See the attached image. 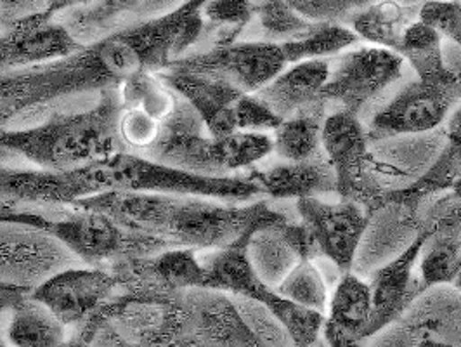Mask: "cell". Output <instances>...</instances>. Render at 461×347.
I'll list each match as a JSON object with an SVG mask.
<instances>
[{"label": "cell", "instance_id": "1", "mask_svg": "<svg viewBox=\"0 0 461 347\" xmlns=\"http://www.w3.org/2000/svg\"><path fill=\"white\" fill-rule=\"evenodd\" d=\"M207 0H183L176 9L129 24L63 58L0 71V129L23 127L94 103L139 71H162L198 46Z\"/></svg>", "mask_w": 461, "mask_h": 347}, {"label": "cell", "instance_id": "2", "mask_svg": "<svg viewBox=\"0 0 461 347\" xmlns=\"http://www.w3.org/2000/svg\"><path fill=\"white\" fill-rule=\"evenodd\" d=\"M71 207L104 212L122 224L153 234L170 247L224 249L258 230L276 228L290 217L258 202H228L198 195L155 191H104Z\"/></svg>", "mask_w": 461, "mask_h": 347}, {"label": "cell", "instance_id": "3", "mask_svg": "<svg viewBox=\"0 0 461 347\" xmlns=\"http://www.w3.org/2000/svg\"><path fill=\"white\" fill-rule=\"evenodd\" d=\"M120 108L115 87L89 106L54 114L33 125L0 129V162L69 170L125 150L116 132Z\"/></svg>", "mask_w": 461, "mask_h": 347}, {"label": "cell", "instance_id": "4", "mask_svg": "<svg viewBox=\"0 0 461 347\" xmlns=\"http://www.w3.org/2000/svg\"><path fill=\"white\" fill-rule=\"evenodd\" d=\"M75 172L87 187L89 196L104 191H155L250 202L264 195L262 187L247 174L205 176L187 172L127 150L75 167Z\"/></svg>", "mask_w": 461, "mask_h": 347}, {"label": "cell", "instance_id": "5", "mask_svg": "<svg viewBox=\"0 0 461 347\" xmlns=\"http://www.w3.org/2000/svg\"><path fill=\"white\" fill-rule=\"evenodd\" d=\"M250 236H245L224 249L200 252L207 269L205 287L266 306L286 328L294 346H314L321 339L323 313L288 301L275 287L257 275L247 254Z\"/></svg>", "mask_w": 461, "mask_h": 347}, {"label": "cell", "instance_id": "6", "mask_svg": "<svg viewBox=\"0 0 461 347\" xmlns=\"http://www.w3.org/2000/svg\"><path fill=\"white\" fill-rule=\"evenodd\" d=\"M82 264L112 268L122 260L158 254L170 245L148 233L132 230L93 208L65 207L47 226Z\"/></svg>", "mask_w": 461, "mask_h": 347}, {"label": "cell", "instance_id": "7", "mask_svg": "<svg viewBox=\"0 0 461 347\" xmlns=\"http://www.w3.org/2000/svg\"><path fill=\"white\" fill-rule=\"evenodd\" d=\"M368 141V131L359 116L347 112H333L326 116L323 150L335 170V195L359 204L373 214L382 208L389 187L378 179V163L369 151Z\"/></svg>", "mask_w": 461, "mask_h": 347}, {"label": "cell", "instance_id": "8", "mask_svg": "<svg viewBox=\"0 0 461 347\" xmlns=\"http://www.w3.org/2000/svg\"><path fill=\"white\" fill-rule=\"evenodd\" d=\"M404 68L399 52L378 46H363L337 54L330 61V75L321 89V101L335 112L359 114L385 89L395 84Z\"/></svg>", "mask_w": 461, "mask_h": 347}, {"label": "cell", "instance_id": "9", "mask_svg": "<svg viewBox=\"0 0 461 347\" xmlns=\"http://www.w3.org/2000/svg\"><path fill=\"white\" fill-rule=\"evenodd\" d=\"M286 65L279 42L236 41L222 46L193 49L172 59L165 68L207 75L230 82L243 93H257Z\"/></svg>", "mask_w": 461, "mask_h": 347}, {"label": "cell", "instance_id": "10", "mask_svg": "<svg viewBox=\"0 0 461 347\" xmlns=\"http://www.w3.org/2000/svg\"><path fill=\"white\" fill-rule=\"evenodd\" d=\"M80 259L52 233L24 223H0V283L32 292Z\"/></svg>", "mask_w": 461, "mask_h": 347}, {"label": "cell", "instance_id": "11", "mask_svg": "<svg viewBox=\"0 0 461 347\" xmlns=\"http://www.w3.org/2000/svg\"><path fill=\"white\" fill-rule=\"evenodd\" d=\"M375 339V346H461L460 288L453 283L425 288Z\"/></svg>", "mask_w": 461, "mask_h": 347}, {"label": "cell", "instance_id": "12", "mask_svg": "<svg viewBox=\"0 0 461 347\" xmlns=\"http://www.w3.org/2000/svg\"><path fill=\"white\" fill-rule=\"evenodd\" d=\"M122 292V278L112 268L77 264L47 278L30 294L71 330L87 324Z\"/></svg>", "mask_w": 461, "mask_h": 347}, {"label": "cell", "instance_id": "13", "mask_svg": "<svg viewBox=\"0 0 461 347\" xmlns=\"http://www.w3.org/2000/svg\"><path fill=\"white\" fill-rule=\"evenodd\" d=\"M461 99V78L451 84L415 80L404 86L369 122V139H387L438 129Z\"/></svg>", "mask_w": 461, "mask_h": 347}, {"label": "cell", "instance_id": "14", "mask_svg": "<svg viewBox=\"0 0 461 347\" xmlns=\"http://www.w3.org/2000/svg\"><path fill=\"white\" fill-rule=\"evenodd\" d=\"M295 207L300 223L312 236L318 255L326 257L340 275L348 273L368 230V210L344 198L324 202L320 196L299 198Z\"/></svg>", "mask_w": 461, "mask_h": 347}, {"label": "cell", "instance_id": "15", "mask_svg": "<svg viewBox=\"0 0 461 347\" xmlns=\"http://www.w3.org/2000/svg\"><path fill=\"white\" fill-rule=\"evenodd\" d=\"M185 315L183 346L258 347L234 297L208 287L181 290Z\"/></svg>", "mask_w": 461, "mask_h": 347}, {"label": "cell", "instance_id": "16", "mask_svg": "<svg viewBox=\"0 0 461 347\" xmlns=\"http://www.w3.org/2000/svg\"><path fill=\"white\" fill-rule=\"evenodd\" d=\"M82 46L65 24L44 13L0 23V71L52 61Z\"/></svg>", "mask_w": 461, "mask_h": 347}, {"label": "cell", "instance_id": "17", "mask_svg": "<svg viewBox=\"0 0 461 347\" xmlns=\"http://www.w3.org/2000/svg\"><path fill=\"white\" fill-rule=\"evenodd\" d=\"M420 219L429 226V236L418 259V275L423 287L453 283L461 262V198L455 193L438 196L420 214Z\"/></svg>", "mask_w": 461, "mask_h": 347}, {"label": "cell", "instance_id": "18", "mask_svg": "<svg viewBox=\"0 0 461 347\" xmlns=\"http://www.w3.org/2000/svg\"><path fill=\"white\" fill-rule=\"evenodd\" d=\"M429 236V226L421 223L413 242L371 278L373 313L368 326V339L397 320L411 302L425 290L416 273L423 242Z\"/></svg>", "mask_w": 461, "mask_h": 347}, {"label": "cell", "instance_id": "19", "mask_svg": "<svg viewBox=\"0 0 461 347\" xmlns=\"http://www.w3.org/2000/svg\"><path fill=\"white\" fill-rule=\"evenodd\" d=\"M89 196L75 169L49 170L28 163L0 162V204L71 207Z\"/></svg>", "mask_w": 461, "mask_h": 347}, {"label": "cell", "instance_id": "20", "mask_svg": "<svg viewBox=\"0 0 461 347\" xmlns=\"http://www.w3.org/2000/svg\"><path fill=\"white\" fill-rule=\"evenodd\" d=\"M446 138V146L427 172L411 185L387 189L382 208H402L404 214L420 223V210L423 204L453 187L461 174V105L449 116Z\"/></svg>", "mask_w": 461, "mask_h": 347}, {"label": "cell", "instance_id": "21", "mask_svg": "<svg viewBox=\"0 0 461 347\" xmlns=\"http://www.w3.org/2000/svg\"><path fill=\"white\" fill-rule=\"evenodd\" d=\"M165 84L185 99L203 120L208 134L226 136L236 131L234 105L243 94L230 82L189 73L183 69L165 68L158 71Z\"/></svg>", "mask_w": 461, "mask_h": 347}, {"label": "cell", "instance_id": "22", "mask_svg": "<svg viewBox=\"0 0 461 347\" xmlns=\"http://www.w3.org/2000/svg\"><path fill=\"white\" fill-rule=\"evenodd\" d=\"M247 176L262 187L264 195L275 200H299L337 191L335 170L324 150L305 160H283L267 169L254 165L247 170Z\"/></svg>", "mask_w": 461, "mask_h": 347}, {"label": "cell", "instance_id": "23", "mask_svg": "<svg viewBox=\"0 0 461 347\" xmlns=\"http://www.w3.org/2000/svg\"><path fill=\"white\" fill-rule=\"evenodd\" d=\"M373 313L371 287L350 271L344 273L324 315V341L333 347L356 346L368 339Z\"/></svg>", "mask_w": 461, "mask_h": 347}, {"label": "cell", "instance_id": "24", "mask_svg": "<svg viewBox=\"0 0 461 347\" xmlns=\"http://www.w3.org/2000/svg\"><path fill=\"white\" fill-rule=\"evenodd\" d=\"M328 75V59H305L294 63L292 68L279 71L271 82L255 94L285 120L321 99L320 96Z\"/></svg>", "mask_w": 461, "mask_h": 347}, {"label": "cell", "instance_id": "25", "mask_svg": "<svg viewBox=\"0 0 461 347\" xmlns=\"http://www.w3.org/2000/svg\"><path fill=\"white\" fill-rule=\"evenodd\" d=\"M4 337L9 346H65L69 342V328L44 302L26 292L5 315Z\"/></svg>", "mask_w": 461, "mask_h": 347}, {"label": "cell", "instance_id": "26", "mask_svg": "<svg viewBox=\"0 0 461 347\" xmlns=\"http://www.w3.org/2000/svg\"><path fill=\"white\" fill-rule=\"evenodd\" d=\"M144 0H94L54 18L69 30L80 44H91L110 33L142 20Z\"/></svg>", "mask_w": 461, "mask_h": 347}, {"label": "cell", "instance_id": "27", "mask_svg": "<svg viewBox=\"0 0 461 347\" xmlns=\"http://www.w3.org/2000/svg\"><path fill=\"white\" fill-rule=\"evenodd\" d=\"M418 11L420 7L413 9L399 0H376L354 13L347 24L371 46L399 52L406 28L418 18Z\"/></svg>", "mask_w": 461, "mask_h": 347}, {"label": "cell", "instance_id": "28", "mask_svg": "<svg viewBox=\"0 0 461 347\" xmlns=\"http://www.w3.org/2000/svg\"><path fill=\"white\" fill-rule=\"evenodd\" d=\"M399 54L423 82L436 84H451L461 78V67H447L444 50H442V35L434 26H430L420 18L406 28Z\"/></svg>", "mask_w": 461, "mask_h": 347}, {"label": "cell", "instance_id": "29", "mask_svg": "<svg viewBox=\"0 0 461 347\" xmlns=\"http://www.w3.org/2000/svg\"><path fill=\"white\" fill-rule=\"evenodd\" d=\"M328 108L323 101L285 118L275 132V153L283 160H305L323 151L324 120Z\"/></svg>", "mask_w": 461, "mask_h": 347}, {"label": "cell", "instance_id": "30", "mask_svg": "<svg viewBox=\"0 0 461 347\" xmlns=\"http://www.w3.org/2000/svg\"><path fill=\"white\" fill-rule=\"evenodd\" d=\"M359 35L346 23L339 22H312L311 26L295 39L279 42L286 63H300L305 59H320L337 56L346 49L359 44Z\"/></svg>", "mask_w": 461, "mask_h": 347}, {"label": "cell", "instance_id": "31", "mask_svg": "<svg viewBox=\"0 0 461 347\" xmlns=\"http://www.w3.org/2000/svg\"><path fill=\"white\" fill-rule=\"evenodd\" d=\"M122 106L140 108L157 120H167L176 110L179 96L174 93L158 71H139L118 86Z\"/></svg>", "mask_w": 461, "mask_h": 347}, {"label": "cell", "instance_id": "32", "mask_svg": "<svg viewBox=\"0 0 461 347\" xmlns=\"http://www.w3.org/2000/svg\"><path fill=\"white\" fill-rule=\"evenodd\" d=\"M247 254L257 275L275 288L300 260L279 233V226L255 232L247 243Z\"/></svg>", "mask_w": 461, "mask_h": 347}, {"label": "cell", "instance_id": "33", "mask_svg": "<svg viewBox=\"0 0 461 347\" xmlns=\"http://www.w3.org/2000/svg\"><path fill=\"white\" fill-rule=\"evenodd\" d=\"M203 20L202 39L208 35L212 46L230 44L240 41V35L254 22L255 4L252 0H207Z\"/></svg>", "mask_w": 461, "mask_h": 347}, {"label": "cell", "instance_id": "34", "mask_svg": "<svg viewBox=\"0 0 461 347\" xmlns=\"http://www.w3.org/2000/svg\"><path fill=\"white\" fill-rule=\"evenodd\" d=\"M277 292L288 301L326 315L328 311V287L323 273L314 260H299L276 287Z\"/></svg>", "mask_w": 461, "mask_h": 347}, {"label": "cell", "instance_id": "35", "mask_svg": "<svg viewBox=\"0 0 461 347\" xmlns=\"http://www.w3.org/2000/svg\"><path fill=\"white\" fill-rule=\"evenodd\" d=\"M255 20L260 24L266 41L285 42L302 35L312 20L302 16L286 0H269L255 5Z\"/></svg>", "mask_w": 461, "mask_h": 347}, {"label": "cell", "instance_id": "36", "mask_svg": "<svg viewBox=\"0 0 461 347\" xmlns=\"http://www.w3.org/2000/svg\"><path fill=\"white\" fill-rule=\"evenodd\" d=\"M116 132L127 151L142 155L160 138L162 122L148 115L140 108L122 106L116 118Z\"/></svg>", "mask_w": 461, "mask_h": 347}, {"label": "cell", "instance_id": "37", "mask_svg": "<svg viewBox=\"0 0 461 347\" xmlns=\"http://www.w3.org/2000/svg\"><path fill=\"white\" fill-rule=\"evenodd\" d=\"M234 301L262 346H294L286 328L266 306L243 297H234Z\"/></svg>", "mask_w": 461, "mask_h": 347}, {"label": "cell", "instance_id": "38", "mask_svg": "<svg viewBox=\"0 0 461 347\" xmlns=\"http://www.w3.org/2000/svg\"><path fill=\"white\" fill-rule=\"evenodd\" d=\"M283 118L275 114L255 93H243L234 105L236 131H276Z\"/></svg>", "mask_w": 461, "mask_h": 347}, {"label": "cell", "instance_id": "39", "mask_svg": "<svg viewBox=\"0 0 461 347\" xmlns=\"http://www.w3.org/2000/svg\"><path fill=\"white\" fill-rule=\"evenodd\" d=\"M418 18L434 26L442 39H447L461 47L460 0H427L420 5Z\"/></svg>", "mask_w": 461, "mask_h": 347}, {"label": "cell", "instance_id": "40", "mask_svg": "<svg viewBox=\"0 0 461 347\" xmlns=\"http://www.w3.org/2000/svg\"><path fill=\"white\" fill-rule=\"evenodd\" d=\"M302 16L312 22L348 23L350 16L371 0H286Z\"/></svg>", "mask_w": 461, "mask_h": 347}, {"label": "cell", "instance_id": "41", "mask_svg": "<svg viewBox=\"0 0 461 347\" xmlns=\"http://www.w3.org/2000/svg\"><path fill=\"white\" fill-rule=\"evenodd\" d=\"M49 0H0V23H13L26 16L44 13Z\"/></svg>", "mask_w": 461, "mask_h": 347}, {"label": "cell", "instance_id": "42", "mask_svg": "<svg viewBox=\"0 0 461 347\" xmlns=\"http://www.w3.org/2000/svg\"><path fill=\"white\" fill-rule=\"evenodd\" d=\"M23 294H26L24 290L20 288H14V287H9V285H4L0 283V346H5V337H4V322H5V315L9 311V307L18 301Z\"/></svg>", "mask_w": 461, "mask_h": 347}, {"label": "cell", "instance_id": "43", "mask_svg": "<svg viewBox=\"0 0 461 347\" xmlns=\"http://www.w3.org/2000/svg\"><path fill=\"white\" fill-rule=\"evenodd\" d=\"M183 0H144L142 2V20L153 18L163 13L176 9Z\"/></svg>", "mask_w": 461, "mask_h": 347}, {"label": "cell", "instance_id": "44", "mask_svg": "<svg viewBox=\"0 0 461 347\" xmlns=\"http://www.w3.org/2000/svg\"><path fill=\"white\" fill-rule=\"evenodd\" d=\"M91 2H94V0H49L44 14L54 18V16L65 13V11L77 9V7H84V5L91 4Z\"/></svg>", "mask_w": 461, "mask_h": 347}, {"label": "cell", "instance_id": "45", "mask_svg": "<svg viewBox=\"0 0 461 347\" xmlns=\"http://www.w3.org/2000/svg\"><path fill=\"white\" fill-rule=\"evenodd\" d=\"M451 189H453V193H455V195H456L458 198H461V174L460 178H458V179L455 181V185H453V187H451Z\"/></svg>", "mask_w": 461, "mask_h": 347}, {"label": "cell", "instance_id": "46", "mask_svg": "<svg viewBox=\"0 0 461 347\" xmlns=\"http://www.w3.org/2000/svg\"><path fill=\"white\" fill-rule=\"evenodd\" d=\"M453 285L456 287V288H460L461 290V262H460V269H458V275L455 278V281H453Z\"/></svg>", "mask_w": 461, "mask_h": 347}, {"label": "cell", "instance_id": "47", "mask_svg": "<svg viewBox=\"0 0 461 347\" xmlns=\"http://www.w3.org/2000/svg\"><path fill=\"white\" fill-rule=\"evenodd\" d=\"M252 2H254L255 5H257V4H264V2H269V0H252Z\"/></svg>", "mask_w": 461, "mask_h": 347}, {"label": "cell", "instance_id": "48", "mask_svg": "<svg viewBox=\"0 0 461 347\" xmlns=\"http://www.w3.org/2000/svg\"><path fill=\"white\" fill-rule=\"evenodd\" d=\"M460 2H461V0H460Z\"/></svg>", "mask_w": 461, "mask_h": 347}]
</instances>
